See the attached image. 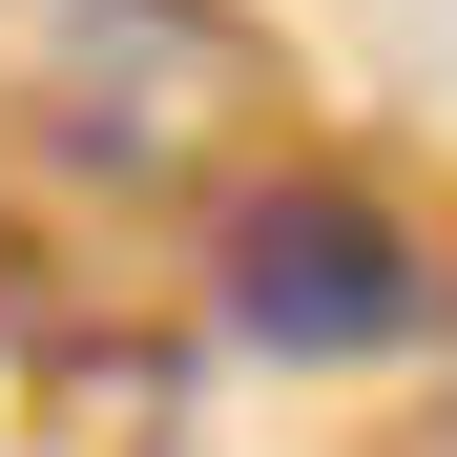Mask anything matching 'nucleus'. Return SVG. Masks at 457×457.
Here are the masks:
<instances>
[{
  "instance_id": "1",
  "label": "nucleus",
  "mask_w": 457,
  "mask_h": 457,
  "mask_svg": "<svg viewBox=\"0 0 457 457\" xmlns=\"http://www.w3.org/2000/svg\"><path fill=\"white\" fill-rule=\"evenodd\" d=\"M208 312L250 333V353L353 374V353H395V333L436 312V250H416V208H374V187H333V167H291V187H250V208L208 228Z\"/></svg>"
},
{
  "instance_id": "2",
  "label": "nucleus",
  "mask_w": 457,
  "mask_h": 457,
  "mask_svg": "<svg viewBox=\"0 0 457 457\" xmlns=\"http://www.w3.org/2000/svg\"><path fill=\"white\" fill-rule=\"evenodd\" d=\"M436 457H457V436H436Z\"/></svg>"
}]
</instances>
